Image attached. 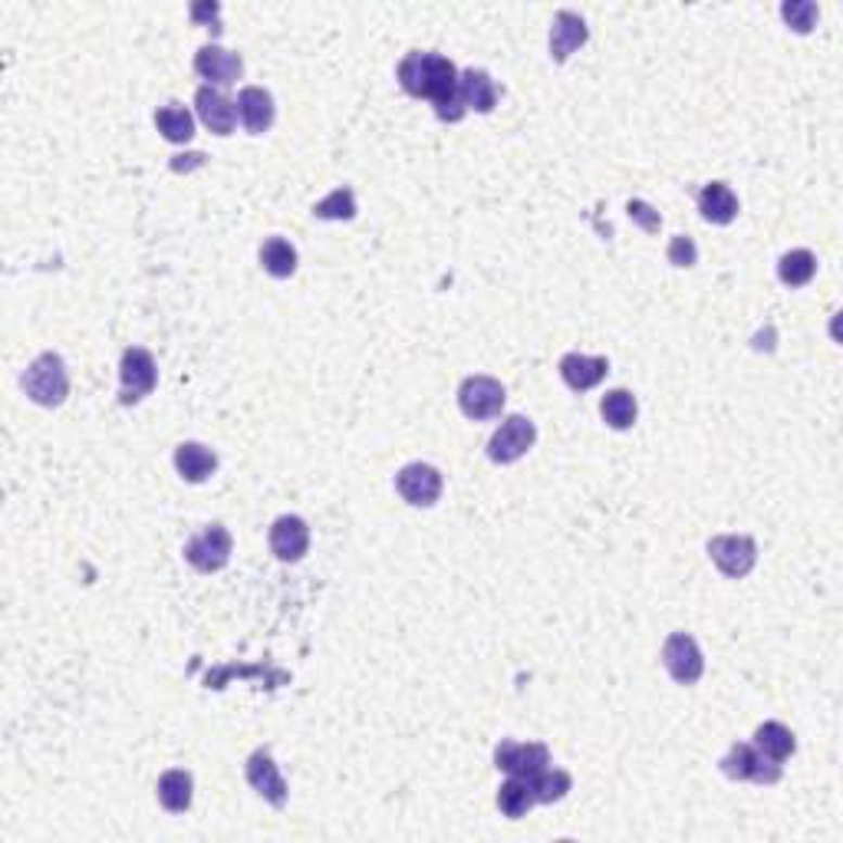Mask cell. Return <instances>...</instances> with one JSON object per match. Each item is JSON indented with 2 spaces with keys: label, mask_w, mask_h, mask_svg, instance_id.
<instances>
[{
  "label": "cell",
  "mask_w": 843,
  "mask_h": 843,
  "mask_svg": "<svg viewBox=\"0 0 843 843\" xmlns=\"http://www.w3.org/2000/svg\"><path fill=\"white\" fill-rule=\"evenodd\" d=\"M175 468H178V475L189 485H202V482H208L215 475L218 455L212 448H205L202 442H181L175 448Z\"/></svg>",
  "instance_id": "19"
},
{
  "label": "cell",
  "mask_w": 843,
  "mask_h": 843,
  "mask_svg": "<svg viewBox=\"0 0 843 843\" xmlns=\"http://www.w3.org/2000/svg\"><path fill=\"white\" fill-rule=\"evenodd\" d=\"M708 557L725 577L741 580L758 564V544L748 534H718L708 540Z\"/></svg>",
  "instance_id": "3"
},
{
  "label": "cell",
  "mask_w": 843,
  "mask_h": 843,
  "mask_svg": "<svg viewBox=\"0 0 843 843\" xmlns=\"http://www.w3.org/2000/svg\"><path fill=\"white\" fill-rule=\"evenodd\" d=\"M666 257H669V264H673V267H695V260H699V247H695V241H692V238L676 234V238L669 241Z\"/></svg>",
  "instance_id": "32"
},
{
  "label": "cell",
  "mask_w": 843,
  "mask_h": 843,
  "mask_svg": "<svg viewBox=\"0 0 843 843\" xmlns=\"http://www.w3.org/2000/svg\"><path fill=\"white\" fill-rule=\"evenodd\" d=\"M192 21H208L215 30H221V24H218V4H195V8H192Z\"/></svg>",
  "instance_id": "34"
},
{
  "label": "cell",
  "mask_w": 843,
  "mask_h": 843,
  "mask_svg": "<svg viewBox=\"0 0 843 843\" xmlns=\"http://www.w3.org/2000/svg\"><path fill=\"white\" fill-rule=\"evenodd\" d=\"M155 126L168 142H192L195 136V116L189 113V106L181 103H168L155 113Z\"/></svg>",
  "instance_id": "26"
},
{
  "label": "cell",
  "mask_w": 843,
  "mask_h": 843,
  "mask_svg": "<svg viewBox=\"0 0 843 843\" xmlns=\"http://www.w3.org/2000/svg\"><path fill=\"white\" fill-rule=\"evenodd\" d=\"M600 412H603V422L616 432H626L636 425V416H639V406H636V396L629 389H610L600 403Z\"/></svg>",
  "instance_id": "25"
},
{
  "label": "cell",
  "mask_w": 843,
  "mask_h": 843,
  "mask_svg": "<svg viewBox=\"0 0 843 843\" xmlns=\"http://www.w3.org/2000/svg\"><path fill=\"white\" fill-rule=\"evenodd\" d=\"M238 116L251 136H264L273 126V97L260 86H244L238 97Z\"/></svg>",
  "instance_id": "20"
},
{
  "label": "cell",
  "mask_w": 843,
  "mask_h": 843,
  "mask_svg": "<svg viewBox=\"0 0 843 843\" xmlns=\"http://www.w3.org/2000/svg\"><path fill=\"white\" fill-rule=\"evenodd\" d=\"M495 765L511 778H534L550 765V752L540 741H501L495 748Z\"/></svg>",
  "instance_id": "10"
},
{
  "label": "cell",
  "mask_w": 843,
  "mask_h": 843,
  "mask_svg": "<svg viewBox=\"0 0 843 843\" xmlns=\"http://www.w3.org/2000/svg\"><path fill=\"white\" fill-rule=\"evenodd\" d=\"M718 765H721L725 778H731V781H755V784L781 781V762H771L755 744H731V752Z\"/></svg>",
  "instance_id": "5"
},
{
  "label": "cell",
  "mask_w": 843,
  "mask_h": 843,
  "mask_svg": "<svg viewBox=\"0 0 843 843\" xmlns=\"http://www.w3.org/2000/svg\"><path fill=\"white\" fill-rule=\"evenodd\" d=\"M195 73L208 79V86H234L244 73V60L234 50L208 43L195 53Z\"/></svg>",
  "instance_id": "13"
},
{
  "label": "cell",
  "mask_w": 843,
  "mask_h": 843,
  "mask_svg": "<svg viewBox=\"0 0 843 843\" xmlns=\"http://www.w3.org/2000/svg\"><path fill=\"white\" fill-rule=\"evenodd\" d=\"M396 491L412 508H432L442 498V472L435 464L412 461L396 475Z\"/></svg>",
  "instance_id": "11"
},
{
  "label": "cell",
  "mask_w": 843,
  "mask_h": 843,
  "mask_svg": "<svg viewBox=\"0 0 843 843\" xmlns=\"http://www.w3.org/2000/svg\"><path fill=\"white\" fill-rule=\"evenodd\" d=\"M781 17L788 21V27H791V30H797V34H810V30L817 27L820 11H817L814 0H788V4L781 8Z\"/></svg>",
  "instance_id": "31"
},
{
  "label": "cell",
  "mask_w": 843,
  "mask_h": 843,
  "mask_svg": "<svg viewBox=\"0 0 843 843\" xmlns=\"http://www.w3.org/2000/svg\"><path fill=\"white\" fill-rule=\"evenodd\" d=\"M231 550H234V540H231L228 527L208 524L202 534H195L189 544H184V560L202 574H218L228 567Z\"/></svg>",
  "instance_id": "4"
},
{
  "label": "cell",
  "mask_w": 843,
  "mask_h": 843,
  "mask_svg": "<svg viewBox=\"0 0 843 843\" xmlns=\"http://www.w3.org/2000/svg\"><path fill=\"white\" fill-rule=\"evenodd\" d=\"M663 666L679 686H695L705 673L702 649L689 633H673L663 646Z\"/></svg>",
  "instance_id": "9"
},
{
  "label": "cell",
  "mask_w": 843,
  "mask_h": 843,
  "mask_svg": "<svg viewBox=\"0 0 843 843\" xmlns=\"http://www.w3.org/2000/svg\"><path fill=\"white\" fill-rule=\"evenodd\" d=\"M504 386L491 376H468L458 389V406L468 419L475 422H485V419H495L501 416L504 409Z\"/></svg>",
  "instance_id": "8"
},
{
  "label": "cell",
  "mask_w": 843,
  "mask_h": 843,
  "mask_svg": "<svg viewBox=\"0 0 843 843\" xmlns=\"http://www.w3.org/2000/svg\"><path fill=\"white\" fill-rule=\"evenodd\" d=\"M158 804L168 810V814H184L192 807V797H195V781L189 771L181 768H171L158 778Z\"/></svg>",
  "instance_id": "22"
},
{
  "label": "cell",
  "mask_w": 843,
  "mask_h": 843,
  "mask_svg": "<svg viewBox=\"0 0 843 843\" xmlns=\"http://www.w3.org/2000/svg\"><path fill=\"white\" fill-rule=\"evenodd\" d=\"M534 442H537V425L524 416H508L488 442V458L495 464H514L534 448Z\"/></svg>",
  "instance_id": "7"
},
{
  "label": "cell",
  "mask_w": 843,
  "mask_h": 843,
  "mask_svg": "<svg viewBox=\"0 0 843 843\" xmlns=\"http://www.w3.org/2000/svg\"><path fill=\"white\" fill-rule=\"evenodd\" d=\"M755 748L762 755H768L771 762H788L794 752H797V741H794V731L781 721H765L758 725L755 731Z\"/></svg>",
  "instance_id": "23"
},
{
  "label": "cell",
  "mask_w": 843,
  "mask_h": 843,
  "mask_svg": "<svg viewBox=\"0 0 843 843\" xmlns=\"http://www.w3.org/2000/svg\"><path fill=\"white\" fill-rule=\"evenodd\" d=\"M24 393L43 406V409H56L66 403L69 396V376H66V362L56 353H43L37 356L27 372H24Z\"/></svg>",
  "instance_id": "2"
},
{
  "label": "cell",
  "mask_w": 843,
  "mask_h": 843,
  "mask_svg": "<svg viewBox=\"0 0 843 843\" xmlns=\"http://www.w3.org/2000/svg\"><path fill=\"white\" fill-rule=\"evenodd\" d=\"M244 775H247V784L273 807H284L288 804V781L280 778L273 758L267 752H254L244 765Z\"/></svg>",
  "instance_id": "15"
},
{
  "label": "cell",
  "mask_w": 843,
  "mask_h": 843,
  "mask_svg": "<svg viewBox=\"0 0 843 843\" xmlns=\"http://www.w3.org/2000/svg\"><path fill=\"white\" fill-rule=\"evenodd\" d=\"M590 40V27L580 14L560 11L550 24V56L553 63H567L571 53H577Z\"/></svg>",
  "instance_id": "14"
},
{
  "label": "cell",
  "mask_w": 843,
  "mask_h": 843,
  "mask_svg": "<svg viewBox=\"0 0 843 843\" xmlns=\"http://www.w3.org/2000/svg\"><path fill=\"white\" fill-rule=\"evenodd\" d=\"M195 110H199V119H202L215 136H231V132H234L238 103H231L221 89L202 86V89L195 92Z\"/></svg>",
  "instance_id": "16"
},
{
  "label": "cell",
  "mask_w": 843,
  "mask_h": 843,
  "mask_svg": "<svg viewBox=\"0 0 843 843\" xmlns=\"http://www.w3.org/2000/svg\"><path fill=\"white\" fill-rule=\"evenodd\" d=\"M814 273H817V257L810 251H804V247L788 251L778 260V277H781L784 288H804V284H810V280H814Z\"/></svg>",
  "instance_id": "28"
},
{
  "label": "cell",
  "mask_w": 843,
  "mask_h": 843,
  "mask_svg": "<svg viewBox=\"0 0 843 843\" xmlns=\"http://www.w3.org/2000/svg\"><path fill=\"white\" fill-rule=\"evenodd\" d=\"M458 97L464 110H475V113H491L498 103V86L491 79V73L485 69H464L458 73Z\"/></svg>",
  "instance_id": "18"
},
{
  "label": "cell",
  "mask_w": 843,
  "mask_h": 843,
  "mask_svg": "<svg viewBox=\"0 0 843 843\" xmlns=\"http://www.w3.org/2000/svg\"><path fill=\"white\" fill-rule=\"evenodd\" d=\"M699 212L708 225H731L738 215V199L725 181H708L699 192Z\"/></svg>",
  "instance_id": "21"
},
{
  "label": "cell",
  "mask_w": 843,
  "mask_h": 843,
  "mask_svg": "<svg viewBox=\"0 0 843 843\" xmlns=\"http://www.w3.org/2000/svg\"><path fill=\"white\" fill-rule=\"evenodd\" d=\"M314 218H320V221H353L356 218V195H353V189H336V192H330L323 202H317L314 205Z\"/></svg>",
  "instance_id": "30"
},
{
  "label": "cell",
  "mask_w": 843,
  "mask_h": 843,
  "mask_svg": "<svg viewBox=\"0 0 843 843\" xmlns=\"http://www.w3.org/2000/svg\"><path fill=\"white\" fill-rule=\"evenodd\" d=\"M270 550L277 560H284V564H297V560H304V553L310 550V527L304 518L297 514H284L277 518L270 524Z\"/></svg>",
  "instance_id": "12"
},
{
  "label": "cell",
  "mask_w": 843,
  "mask_h": 843,
  "mask_svg": "<svg viewBox=\"0 0 843 843\" xmlns=\"http://www.w3.org/2000/svg\"><path fill=\"white\" fill-rule=\"evenodd\" d=\"M399 86L409 92V97L432 100L438 119H445V123H461L468 113L458 97V69L442 53H432V50L406 53L399 63Z\"/></svg>",
  "instance_id": "1"
},
{
  "label": "cell",
  "mask_w": 843,
  "mask_h": 843,
  "mask_svg": "<svg viewBox=\"0 0 843 843\" xmlns=\"http://www.w3.org/2000/svg\"><path fill=\"white\" fill-rule=\"evenodd\" d=\"M260 267H264L270 277H277V280L294 277V270H297V251H294V244L284 241V238H267V241L260 244Z\"/></svg>",
  "instance_id": "24"
},
{
  "label": "cell",
  "mask_w": 843,
  "mask_h": 843,
  "mask_svg": "<svg viewBox=\"0 0 843 843\" xmlns=\"http://www.w3.org/2000/svg\"><path fill=\"white\" fill-rule=\"evenodd\" d=\"M610 372V359L606 356H584V353H567L560 359V376L574 393H587L593 386H600Z\"/></svg>",
  "instance_id": "17"
},
{
  "label": "cell",
  "mask_w": 843,
  "mask_h": 843,
  "mask_svg": "<svg viewBox=\"0 0 843 843\" xmlns=\"http://www.w3.org/2000/svg\"><path fill=\"white\" fill-rule=\"evenodd\" d=\"M119 380H123L119 403L123 406L142 403L155 389V383H158V366H155L152 353L142 349V346H129L123 353V362H119Z\"/></svg>",
  "instance_id": "6"
},
{
  "label": "cell",
  "mask_w": 843,
  "mask_h": 843,
  "mask_svg": "<svg viewBox=\"0 0 843 843\" xmlns=\"http://www.w3.org/2000/svg\"><path fill=\"white\" fill-rule=\"evenodd\" d=\"M527 788H531L537 804H557V801L567 797V791L574 788V778L567 771H560V768H544L540 775L527 778Z\"/></svg>",
  "instance_id": "27"
},
{
  "label": "cell",
  "mask_w": 843,
  "mask_h": 843,
  "mask_svg": "<svg viewBox=\"0 0 843 843\" xmlns=\"http://www.w3.org/2000/svg\"><path fill=\"white\" fill-rule=\"evenodd\" d=\"M626 212H629V218L642 228V231H649V234H655L660 231V225H663V218H660V212H655L652 205H646V202H629L626 205Z\"/></svg>",
  "instance_id": "33"
},
{
  "label": "cell",
  "mask_w": 843,
  "mask_h": 843,
  "mask_svg": "<svg viewBox=\"0 0 843 843\" xmlns=\"http://www.w3.org/2000/svg\"><path fill=\"white\" fill-rule=\"evenodd\" d=\"M534 804H537V801H534V794H531V788H527L524 778H511V781H504V784L498 788V807H501V814L511 817V820L524 817Z\"/></svg>",
  "instance_id": "29"
}]
</instances>
